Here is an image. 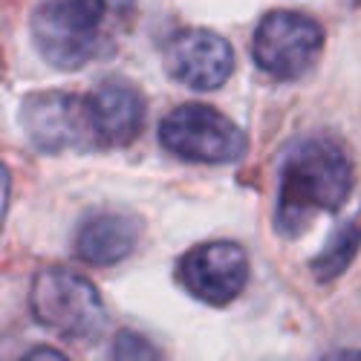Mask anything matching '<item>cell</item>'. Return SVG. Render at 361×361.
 <instances>
[{
	"mask_svg": "<svg viewBox=\"0 0 361 361\" xmlns=\"http://www.w3.org/2000/svg\"><path fill=\"white\" fill-rule=\"evenodd\" d=\"M353 188V165L347 154L329 139H300L281 162L278 231L298 237L315 212H336Z\"/></svg>",
	"mask_w": 361,
	"mask_h": 361,
	"instance_id": "6da1fadb",
	"label": "cell"
},
{
	"mask_svg": "<svg viewBox=\"0 0 361 361\" xmlns=\"http://www.w3.org/2000/svg\"><path fill=\"white\" fill-rule=\"evenodd\" d=\"M29 304L44 329H52L70 341H93L104 326V304L99 289L67 266H49L38 272Z\"/></svg>",
	"mask_w": 361,
	"mask_h": 361,
	"instance_id": "7a4b0ae2",
	"label": "cell"
},
{
	"mask_svg": "<svg viewBox=\"0 0 361 361\" xmlns=\"http://www.w3.org/2000/svg\"><path fill=\"white\" fill-rule=\"evenodd\" d=\"M104 0H49L32 15V44L47 64L78 70L96 55Z\"/></svg>",
	"mask_w": 361,
	"mask_h": 361,
	"instance_id": "3957f363",
	"label": "cell"
},
{
	"mask_svg": "<svg viewBox=\"0 0 361 361\" xmlns=\"http://www.w3.org/2000/svg\"><path fill=\"white\" fill-rule=\"evenodd\" d=\"M159 142L173 157L202 165L237 162L246 150L243 130L208 104L173 107L159 125Z\"/></svg>",
	"mask_w": 361,
	"mask_h": 361,
	"instance_id": "277c9868",
	"label": "cell"
},
{
	"mask_svg": "<svg viewBox=\"0 0 361 361\" xmlns=\"http://www.w3.org/2000/svg\"><path fill=\"white\" fill-rule=\"evenodd\" d=\"M20 128L35 147L47 154L64 150H90L102 145L90 99H78L73 93H38L20 104Z\"/></svg>",
	"mask_w": 361,
	"mask_h": 361,
	"instance_id": "5b68a950",
	"label": "cell"
},
{
	"mask_svg": "<svg viewBox=\"0 0 361 361\" xmlns=\"http://www.w3.org/2000/svg\"><path fill=\"white\" fill-rule=\"evenodd\" d=\"M321 26L304 12H269L255 32V61L272 78L289 81L304 75L321 52Z\"/></svg>",
	"mask_w": 361,
	"mask_h": 361,
	"instance_id": "8992f818",
	"label": "cell"
},
{
	"mask_svg": "<svg viewBox=\"0 0 361 361\" xmlns=\"http://www.w3.org/2000/svg\"><path fill=\"white\" fill-rule=\"evenodd\" d=\"M176 278L197 300L208 307H226L243 292L249 278V260L243 246L214 240L194 246L176 266Z\"/></svg>",
	"mask_w": 361,
	"mask_h": 361,
	"instance_id": "52a82bcc",
	"label": "cell"
},
{
	"mask_svg": "<svg viewBox=\"0 0 361 361\" xmlns=\"http://www.w3.org/2000/svg\"><path fill=\"white\" fill-rule=\"evenodd\" d=\"M171 78L191 90H217L234 70V52L226 38L208 29H183L165 47Z\"/></svg>",
	"mask_w": 361,
	"mask_h": 361,
	"instance_id": "ba28073f",
	"label": "cell"
},
{
	"mask_svg": "<svg viewBox=\"0 0 361 361\" xmlns=\"http://www.w3.org/2000/svg\"><path fill=\"white\" fill-rule=\"evenodd\" d=\"M90 113L102 145H130L145 125V99L128 81H104L90 96Z\"/></svg>",
	"mask_w": 361,
	"mask_h": 361,
	"instance_id": "9c48e42d",
	"label": "cell"
},
{
	"mask_svg": "<svg viewBox=\"0 0 361 361\" xmlns=\"http://www.w3.org/2000/svg\"><path fill=\"white\" fill-rule=\"evenodd\" d=\"M139 234L142 223L133 214H96L81 226L75 252L93 266H116L136 249Z\"/></svg>",
	"mask_w": 361,
	"mask_h": 361,
	"instance_id": "30bf717a",
	"label": "cell"
},
{
	"mask_svg": "<svg viewBox=\"0 0 361 361\" xmlns=\"http://www.w3.org/2000/svg\"><path fill=\"white\" fill-rule=\"evenodd\" d=\"M358 246H361V228H358L355 223H344L338 231L329 234V240L324 243V249L312 257L310 272H312L321 283L338 278L344 269L353 263Z\"/></svg>",
	"mask_w": 361,
	"mask_h": 361,
	"instance_id": "8fae6325",
	"label": "cell"
},
{
	"mask_svg": "<svg viewBox=\"0 0 361 361\" xmlns=\"http://www.w3.org/2000/svg\"><path fill=\"white\" fill-rule=\"evenodd\" d=\"M113 355L116 358H157L154 347L136 333H122L118 336L116 344H113Z\"/></svg>",
	"mask_w": 361,
	"mask_h": 361,
	"instance_id": "7c38bea8",
	"label": "cell"
},
{
	"mask_svg": "<svg viewBox=\"0 0 361 361\" xmlns=\"http://www.w3.org/2000/svg\"><path fill=\"white\" fill-rule=\"evenodd\" d=\"M23 358H26V361H32V358H64V353L49 350V347H38V350H32V353H26Z\"/></svg>",
	"mask_w": 361,
	"mask_h": 361,
	"instance_id": "4fadbf2b",
	"label": "cell"
},
{
	"mask_svg": "<svg viewBox=\"0 0 361 361\" xmlns=\"http://www.w3.org/2000/svg\"><path fill=\"white\" fill-rule=\"evenodd\" d=\"M4 171V214H6V208H9V171L6 168H0Z\"/></svg>",
	"mask_w": 361,
	"mask_h": 361,
	"instance_id": "5bb4252c",
	"label": "cell"
}]
</instances>
